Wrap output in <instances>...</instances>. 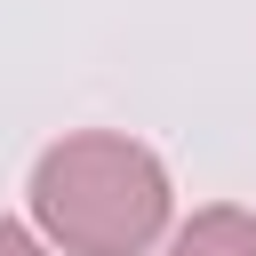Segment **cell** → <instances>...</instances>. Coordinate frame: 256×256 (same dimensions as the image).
I'll list each match as a JSON object with an SVG mask.
<instances>
[{
    "label": "cell",
    "instance_id": "cell-2",
    "mask_svg": "<svg viewBox=\"0 0 256 256\" xmlns=\"http://www.w3.org/2000/svg\"><path fill=\"white\" fill-rule=\"evenodd\" d=\"M168 256H256V216L216 200V208H192L176 232H168Z\"/></svg>",
    "mask_w": 256,
    "mask_h": 256
},
{
    "label": "cell",
    "instance_id": "cell-3",
    "mask_svg": "<svg viewBox=\"0 0 256 256\" xmlns=\"http://www.w3.org/2000/svg\"><path fill=\"white\" fill-rule=\"evenodd\" d=\"M0 256H48V240H40L32 224H16V216H0Z\"/></svg>",
    "mask_w": 256,
    "mask_h": 256
},
{
    "label": "cell",
    "instance_id": "cell-1",
    "mask_svg": "<svg viewBox=\"0 0 256 256\" xmlns=\"http://www.w3.org/2000/svg\"><path fill=\"white\" fill-rule=\"evenodd\" d=\"M168 168L152 144L80 128L32 160V224L64 256H144L168 232Z\"/></svg>",
    "mask_w": 256,
    "mask_h": 256
}]
</instances>
